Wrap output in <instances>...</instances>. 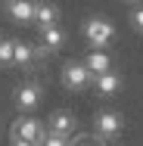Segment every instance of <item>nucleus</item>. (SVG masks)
Segmentation results:
<instances>
[{
  "label": "nucleus",
  "instance_id": "14",
  "mask_svg": "<svg viewBox=\"0 0 143 146\" xmlns=\"http://www.w3.org/2000/svg\"><path fill=\"white\" fill-rule=\"evenodd\" d=\"M41 146H69V137H59V134H53V131H47V137H44Z\"/></svg>",
  "mask_w": 143,
  "mask_h": 146
},
{
  "label": "nucleus",
  "instance_id": "9",
  "mask_svg": "<svg viewBox=\"0 0 143 146\" xmlns=\"http://www.w3.org/2000/svg\"><path fill=\"white\" fill-rule=\"evenodd\" d=\"M41 44L50 50V53H56L59 47L65 44V31L59 28V25H50V28H41Z\"/></svg>",
  "mask_w": 143,
  "mask_h": 146
},
{
  "label": "nucleus",
  "instance_id": "11",
  "mask_svg": "<svg viewBox=\"0 0 143 146\" xmlns=\"http://www.w3.org/2000/svg\"><path fill=\"white\" fill-rule=\"evenodd\" d=\"M84 65L93 72V75H106V72H112V59L106 56L103 50H93V53L84 59Z\"/></svg>",
  "mask_w": 143,
  "mask_h": 146
},
{
  "label": "nucleus",
  "instance_id": "13",
  "mask_svg": "<svg viewBox=\"0 0 143 146\" xmlns=\"http://www.w3.org/2000/svg\"><path fill=\"white\" fill-rule=\"evenodd\" d=\"M16 62V40L0 37V65H13Z\"/></svg>",
  "mask_w": 143,
  "mask_h": 146
},
{
  "label": "nucleus",
  "instance_id": "8",
  "mask_svg": "<svg viewBox=\"0 0 143 146\" xmlns=\"http://www.w3.org/2000/svg\"><path fill=\"white\" fill-rule=\"evenodd\" d=\"M59 19V9L53 3H44V0H37V9H34V25H41V28H50V25H56Z\"/></svg>",
  "mask_w": 143,
  "mask_h": 146
},
{
  "label": "nucleus",
  "instance_id": "1",
  "mask_svg": "<svg viewBox=\"0 0 143 146\" xmlns=\"http://www.w3.org/2000/svg\"><path fill=\"white\" fill-rule=\"evenodd\" d=\"M84 37L90 40V47L93 50H103V47H109L115 37V25L109 19H87L84 22Z\"/></svg>",
  "mask_w": 143,
  "mask_h": 146
},
{
  "label": "nucleus",
  "instance_id": "6",
  "mask_svg": "<svg viewBox=\"0 0 143 146\" xmlns=\"http://www.w3.org/2000/svg\"><path fill=\"white\" fill-rule=\"evenodd\" d=\"M34 9H37V0H6V13H9V19L19 22V25L34 22Z\"/></svg>",
  "mask_w": 143,
  "mask_h": 146
},
{
  "label": "nucleus",
  "instance_id": "5",
  "mask_svg": "<svg viewBox=\"0 0 143 146\" xmlns=\"http://www.w3.org/2000/svg\"><path fill=\"white\" fill-rule=\"evenodd\" d=\"M41 84L37 81H25V84H19L16 87V106L22 109V112H31V109H37V103H41Z\"/></svg>",
  "mask_w": 143,
  "mask_h": 146
},
{
  "label": "nucleus",
  "instance_id": "2",
  "mask_svg": "<svg viewBox=\"0 0 143 146\" xmlns=\"http://www.w3.org/2000/svg\"><path fill=\"white\" fill-rule=\"evenodd\" d=\"M96 81V75L87 68L84 62H65L62 65V84L69 90H84V87H90Z\"/></svg>",
  "mask_w": 143,
  "mask_h": 146
},
{
  "label": "nucleus",
  "instance_id": "4",
  "mask_svg": "<svg viewBox=\"0 0 143 146\" xmlns=\"http://www.w3.org/2000/svg\"><path fill=\"white\" fill-rule=\"evenodd\" d=\"M13 137H22V140H31V143H44V137H47V127L41 124V121H34V118H19L16 124H13Z\"/></svg>",
  "mask_w": 143,
  "mask_h": 146
},
{
  "label": "nucleus",
  "instance_id": "16",
  "mask_svg": "<svg viewBox=\"0 0 143 146\" xmlns=\"http://www.w3.org/2000/svg\"><path fill=\"white\" fill-rule=\"evenodd\" d=\"M13 146H37V143H31V140H22V137H13Z\"/></svg>",
  "mask_w": 143,
  "mask_h": 146
},
{
  "label": "nucleus",
  "instance_id": "12",
  "mask_svg": "<svg viewBox=\"0 0 143 146\" xmlns=\"http://www.w3.org/2000/svg\"><path fill=\"white\" fill-rule=\"evenodd\" d=\"M34 59H37V47H34V44L16 40V65H25V68H28Z\"/></svg>",
  "mask_w": 143,
  "mask_h": 146
},
{
  "label": "nucleus",
  "instance_id": "15",
  "mask_svg": "<svg viewBox=\"0 0 143 146\" xmlns=\"http://www.w3.org/2000/svg\"><path fill=\"white\" fill-rule=\"evenodd\" d=\"M131 22H134V28L143 31V6H137L134 13H131Z\"/></svg>",
  "mask_w": 143,
  "mask_h": 146
},
{
  "label": "nucleus",
  "instance_id": "3",
  "mask_svg": "<svg viewBox=\"0 0 143 146\" xmlns=\"http://www.w3.org/2000/svg\"><path fill=\"white\" fill-rule=\"evenodd\" d=\"M121 127H124V118L118 115L115 109H103V112H96V134L103 137V140H112L121 134Z\"/></svg>",
  "mask_w": 143,
  "mask_h": 146
},
{
  "label": "nucleus",
  "instance_id": "10",
  "mask_svg": "<svg viewBox=\"0 0 143 146\" xmlns=\"http://www.w3.org/2000/svg\"><path fill=\"white\" fill-rule=\"evenodd\" d=\"M96 93H103V96H112L121 90V75H115V72H106V75H96Z\"/></svg>",
  "mask_w": 143,
  "mask_h": 146
},
{
  "label": "nucleus",
  "instance_id": "7",
  "mask_svg": "<svg viewBox=\"0 0 143 146\" xmlns=\"http://www.w3.org/2000/svg\"><path fill=\"white\" fill-rule=\"evenodd\" d=\"M75 127H78V121H75L72 112H65V109H59V112L50 115V131L59 134V137H72V134H75Z\"/></svg>",
  "mask_w": 143,
  "mask_h": 146
}]
</instances>
